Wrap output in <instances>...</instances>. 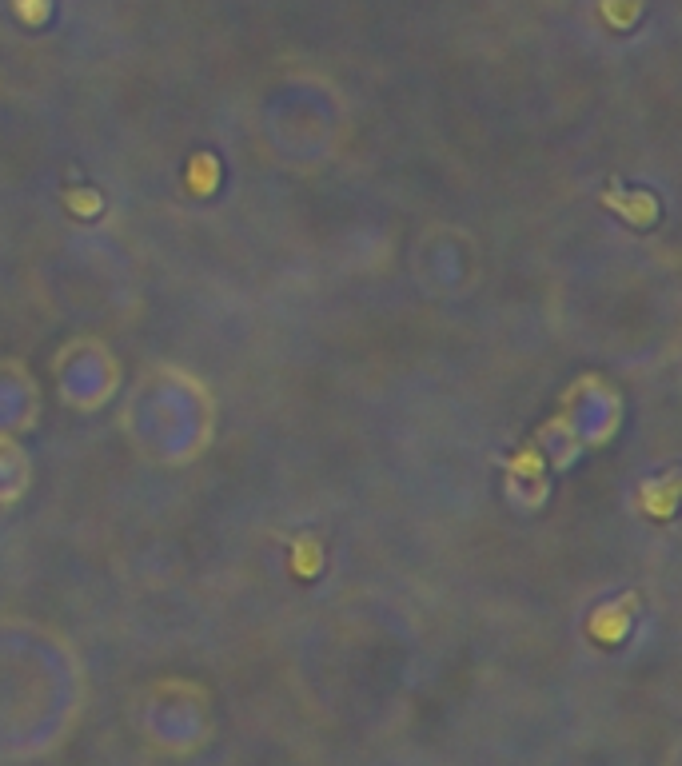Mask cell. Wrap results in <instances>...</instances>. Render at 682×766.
Returning <instances> with one entry per match:
<instances>
[{
	"mask_svg": "<svg viewBox=\"0 0 682 766\" xmlns=\"http://www.w3.org/2000/svg\"><path fill=\"white\" fill-rule=\"evenodd\" d=\"M16 4V12L28 20V24H40L44 16H48V0H12Z\"/></svg>",
	"mask_w": 682,
	"mask_h": 766,
	"instance_id": "6da1fadb",
	"label": "cell"
}]
</instances>
